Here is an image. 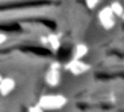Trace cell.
Wrapping results in <instances>:
<instances>
[{"mask_svg":"<svg viewBox=\"0 0 124 112\" xmlns=\"http://www.w3.org/2000/svg\"><path fill=\"white\" fill-rule=\"evenodd\" d=\"M67 103V99L62 95H45L40 97L37 105L44 111H55L61 109Z\"/></svg>","mask_w":124,"mask_h":112,"instance_id":"cell-1","label":"cell"},{"mask_svg":"<svg viewBox=\"0 0 124 112\" xmlns=\"http://www.w3.org/2000/svg\"><path fill=\"white\" fill-rule=\"evenodd\" d=\"M61 65L58 62H53L50 64L45 76V81L48 86L55 87L60 84L61 78Z\"/></svg>","mask_w":124,"mask_h":112,"instance_id":"cell-2","label":"cell"},{"mask_svg":"<svg viewBox=\"0 0 124 112\" xmlns=\"http://www.w3.org/2000/svg\"><path fill=\"white\" fill-rule=\"evenodd\" d=\"M64 68L72 74L78 76L85 72L88 70V66L79 60L72 59L64 65Z\"/></svg>","mask_w":124,"mask_h":112,"instance_id":"cell-3","label":"cell"},{"mask_svg":"<svg viewBox=\"0 0 124 112\" xmlns=\"http://www.w3.org/2000/svg\"><path fill=\"white\" fill-rule=\"evenodd\" d=\"M16 86V81L13 78H2L1 83H0V94L2 96L8 95L15 89Z\"/></svg>","mask_w":124,"mask_h":112,"instance_id":"cell-4","label":"cell"},{"mask_svg":"<svg viewBox=\"0 0 124 112\" xmlns=\"http://www.w3.org/2000/svg\"><path fill=\"white\" fill-rule=\"evenodd\" d=\"M47 38V46L49 47L54 51H58L61 45V40L59 37L55 34H50L46 36Z\"/></svg>","mask_w":124,"mask_h":112,"instance_id":"cell-5","label":"cell"},{"mask_svg":"<svg viewBox=\"0 0 124 112\" xmlns=\"http://www.w3.org/2000/svg\"><path fill=\"white\" fill-rule=\"evenodd\" d=\"M86 53V48L83 45H76L73 50V59L80 60Z\"/></svg>","mask_w":124,"mask_h":112,"instance_id":"cell-6","label":"cell"},{"mask_svg":"<svg viewBox=\"0 0 124 112\" xmlns=\"http://www.w3.org/2000/svg\"><path fill=\"white\" fill-rule=\"evenodd\" d=\"M27 112H44V110L37 104L35 105L29 107Z\"/></svg>","mask_w":124,"mask_h":112,"instance_id":"cell-7","label":"cell"},{"mask_svg":"<svg viewBox=\"0 0 124 112\" xmlns=\"http://www.w3.org/2000/svg\"><path fill=\"white\" fill-rule=\"evenodd\" d=\"M7 40H8V36L4 33L0 32V45L5 43Z\"/></svg>","mask_w":124,"mask_h":112,"instance_id":"cell-8","label":"cell"},{"mask_svg":"<svg viewBox=\"0 0 124 112\" xmlns=\"http://www.w3.org/2000/svg\"><path fill=\"white\" fill-rule=\"evenodd\" d=\"M2 78H3V77H2V76L1 75H0V83H1V81H2Z\"/></svg>","mask_w":124,"mask_h":112,"instance_id":"cell-9","label":"cell"}]
</instances>
